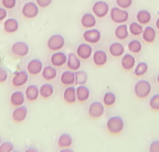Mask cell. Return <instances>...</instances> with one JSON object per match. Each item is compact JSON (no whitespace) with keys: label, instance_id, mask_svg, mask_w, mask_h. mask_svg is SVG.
Masks as SVG:
<instances>
[{"label":"cell","instance_id":"cell-43","mask_svg":"<svg viewBox=\"0 0 159 152\" xmlns=\"http://www.w3.org/2000/svg\"><path fill=\"white\" fill-rule=\"evenodd\" d=\"M52 1L53 0H35V3H37L40 8H48L52 3Z\"/></svg>","mask_w":159,"mask_h":152},{"label":"cell","instance_id":"cell-1","mask_svg":"<svg viewBox=\"0 0 159 152\" xmlns=\"http://www.w3.org/2000/svg\"><path fill=\"white\" fill-rule=\"evenodd\" d=\"M125 128V122L120 116H112L106 121V129L112 136H118Z\"/></svg>","mask_w":159,"mask_h":152},{"label":"cell","instance_id":"cell-36","mask_svg":"<svg viewBox=\"0 0 159 152\" xmlns=\"http://www.w3.org/2000/svg\"><path fill=\"white\" fill-rule=\"evenodd\" d=\"M147 72H148V64L146 62H139L134 68V74L137 77H142Z\"/></svg>","mask_w":159,"mask_h":152},{"label":"cell","instance_id":"cell-50","mask_svg":"<svg viewBox=\"0 0 159 152\" xmlns=\"http://www.w3.org/2000/svg\"><path fill=\"white\" fill-rule=\"evenodd\" d=\"M12 152H20V151H15V150H13V151Z\"/></svg>","mask_w":159,"mask_h":152},{"label":"cell","instance_id":"cell-4","mask_svg":"<svg viewBox=\"0 0 159 152\" xmlns=\"http://www.w3.org/2000/svg\"><path fill=\"white\" fill-rule=\"evenodd\" d=\"M65 44V39L63 37V35L61 34H53L48 39L47 41V46L50 51L53 52H57L61 51L64 47Z\"/></svg>","mask_w":159,"mask_h":152},{"label":"cell","instance_id":"cell-25","mask_svg":"<svg viewBox=\"0 0 159 152\" xmlns=\"http://www.w3.org/2000/svg\"><path fill=\"white\" fill-rule=\"evenodd\" d=\"M89 96H91L89 88L86 87L85 85H79L76 87V98L79 102H85L86 100H89Z\"/></svg>","mask_w":159,"mask_h":152},{"label":"cell","instance_id":"cell-40","mask_svg":"<svg viewBox=\"0 0 159 152\" xmlns=\"http://www.w3.org/2000/svg\"><path fill=\"white\" fill-rule=\"evenodd\" d=\"M1 5L6 9H13L17 6V0H1Z\"/></svg>","mask_w":159,"mask_h":152},{"label":"cell","instance_id":"cell-2","mask_svg":"<svg viewBox=\"0 0 159 152\" xmlns=\"http://www.w3.org/2000/svg\"><path fill=\"white\" fill-rule=\"evenodd\" d=\"M152 93V84L146 80H139L134 85V94L139 99H145Z\"/></svg>","mask_w":159,"mask_h":152},{"label":"cell","instance_id":"cell-35","mask_svg":"<svg viewBox=\"0 0 159 152\" xmlns=\"http://www.w3.org/2000/svg\"><path fill=\"white\" fill-rule=\"evenodd\" d=\"M89 80V75L85 71L79 70L75 72V84L79 86V85H85Z\"/></svg>","mask_w":159,"mask_h":152},{"label":"cell","instance_id":"cell-16","mask_svg":"<svg viewBox=\"0 0 159 152\" xmlns=\"http://www.w3.org/2000/svg\"><path fill=\"white\" fill-rule=\"evenodd\" d=\"M63 100L69 105H73L77 102L76 98V87L74 86H67L63 92Z\"/></svg>","mask_w":159,"mask_h":152},{"label":"cell","instance_id":"cell-39","mask_svg":"<svg viewBox=\"0 0 159 152\" xmlns=\"http://www.w3.org/2000/svg\"><path fill=\"white\" fill-rule=\"evenodd\" d=\"M116 5L122 9H128L132 7L133 0H116Z\"/></svg>","mask_w":159,"mask_h":152},{"label":"cell","instance_id":"cell-15","mask_svg":"<svg viewBox=\"0 0 159 152\" xmlns=\"http://www.w3.org/2000/svg\"><path fill=\"white\" fill-rule=\"evenodd\" d=\"M136 66V59L132 53H126L122 58V68L126 72H129Z\"/></svg>","mask_w":159,"mask_h":152},{"label":"cell","instance_id":"cell-26","mask_svg":"<svg viewBox=\"0 0 159 152\" xmlns=\"http://www.w3.org/2000/svg\"><path fill=\"white\" fill-rule=\"evenodd\" d=\"M109 54L114 58H120L125 54V46L119 42H113L108 47Z\"/></svg>","mask_w":159,"mask_h":152},{"label":"cell","instance_id":"cell-18","mask_svg":"<svg viewBox=\"0 0 159 152\" xmlns=\"http://www.w3.org/2000/svg\"><path fill=\"white\" fill-rule=\"evenodd\" d=\"M60 83L63 86H73V84H75V72L71 70L64 71L60 76Z\"/></svg>","mask_w":159,"mask_h":152},{"label":"cell","instance_id":"cell-3","mask_svg":"<svg viewBox=\"0 0 159 152\" xmlns=\"http://www.w3.org/2000/svg\"><path fill=\"white\" fill-rule=\"evenodd\" d=\"M109 15H111V20L117 24H123L126 23L129 19V13L127 12L126 9H122L119 7H113L109 10Z\"/></svg>","mask_w":159,"mask_h":152},{"label":"cell","instance_id":"cell-10","mask_svg":"<svg viewBox=\"0 0 159 152\" xmlns=\"http://www.w3.org/2000/svg\"><path fill=\"white\" fill-rule=\"evenodd\" d=\"M29 80V73L27 71H18L13 74L12 80H11V84L13 87H22Z\"/></svg>","mask_w":159,"mask_h":152},{"label":"cell","instance_id":"cell-24","mask_svg":"<svg viewBox=\"0 0 159 152\" xmlns=\"http://www.w3.org/2000/svg\"><path fill=\"white\" fill-rule=\"evenodd\" d=\"M42 78L47 82H51V80H55L57 76V71L53 65H47L43 67V71L41 73Z\"/></svg>","mask_w":159,"mask_h":152},{"label":"cell","instance_id":"cell-11","mask_svg":"<svg viewBox=\"0 0 159 152\" xmlns=\"http://www.w3.org/2000/svg\"><path fill=\"white\" fill-rule=\"evenodd\" d=\"M43 63L41 60L39 59H32L31 61H29L27 64V72L29 73L30 75H39L42 73L43 71Z\"/></svg>","mask_w":159,"mask_h":152},{"label":"cell","instance_id":"cell-41","mask_svg":"<svg viewBox=\"0 0 159 152\" xmlns=\"http://www.w3.org/2000/svg\"><path fill=\"white\" fill-rule=\"evenodd\" d=\"M148 152H159V140H152L148 147Z\"/></svg>","mask_w":159,"mask_h":152},{"label":"cell","instance_id":"cell-34","mask_svg":"<svg viewBox=\"0 0 159 152\" xmlns=\"http://www.w3.org/2000/svg\"><path fill=\"white\" fill-rule=\"evenodd\" d=\"M116 102V95L113 92H106L103 96V104L106 107H112Z\"/></svg>","mask_w":159,"mask_h":152},{"label":"cell","instance_id":"cell-27","mask_svg":"<svg viewBox=\"0 0 159 152\" xmlns=\"http://www.w3.org/2000/svg\"><path fill=\"white\" fill-rule=\"evenodd\" d=\"M54 94V87L51 83H44L40 86V97L43 99H49Z\"/></svg>","mask_w":159,"mask_h":152},{"label":"cell","instance_id":"cell-20","mask_svg":"<svg viewBox=\"0 0 159 152\" xmlns=\"http://www.w3.org/2000/svg\"><path fill=\"white\" fill-rule=\"evenodd\" d=\"M93 63L97 67H102L107 63V54L105 51L103 50H96L92 55Z\"/></svg>","mask_w":159,"mask_h":152},{"label":"cell","instance_id":"cell-14","mask_svg":"<svg viewBox=\"0 0 159 152\" xmlns=\"http://www.w3.org/2000/svg\"><path fill=\"white\" fill-rule=\"evenodd\" d=\"M28 116V108L25 106H19V107H15L12 111V115H11V118L12 120L16 122V124H20L25 120Z\"/></svg>","mask_w":159,"mask_h":152},{"label":"cell","instance_id":"cell-32","mask_svg":"<svg viewBox=\"0 0 159 152\" xmlns=\"http://www.w3.org/2000/svg\"><path fill=\"white\" fill-rule=\"evenodd\" d=\"M128 29H129V33L134 37H139V35L143 34V31H144V28L140 23H138L137 21H134L132 22L130 24L128 25Z\"/></svg>","mask_w":159,"mask_h":152},{"label":"cell","instance_id":"cell-21","mask_svg":"<svg viewBox=\"0 0 159 152\" xmlns=\"http://www.w3.org/2000/svg\"><path fill=\"white\" fill-rule=\"evenodd\" d=\"M3 30L6 33H16L19 30V21L15 18H7L3 21Z\"/></svg>","mask_w":159,"mask_h":152},{"label":"cell","instance_id":"cell-44","mask_svg":"<svg viewBox=\"0 0 159 152\" xmlns=\"http://www.w3.org/2000/svg\"><path fill=\"white\" fill-rule=\"evenodd\" d=\"M7 10H6V8L3 7H0V22L1 21H5L6 19H7Z\"/></svg>","mask_w":159,"mask_h":152},{"label":"cell","instance_id":"cell-31","mask_svg":"<svg viewBox=\"0 0 159 152\" xmlns=\"http://www.w3.org/2000/svg\"><path fill=\"white\" fill-rule=\"evenodd\" d=\"M73 143L72 136L69 133H62L57 139V147L60 149H65V148H70Z\"/></svg>","mask_w":159,"mask_h":152},{"label":"cell","instance_id":"cell-28","mask_svg":"<svg viewBox=\"0 0 159 152\" xmlns=\"http://www.w3.org/2000/svg\"><path fill=\"white\" fill-rule=\"evenodd\" d=\"M142 37H143V40H144L146 43L155 42V40H156V37H157L156 30H155L152 27H150V25H147L146 28H144Z\"/></svg>","mask_w":159,"mask_h":152},{"label":"cell","instance_id":"cell-45","mask_svg":"<svg viewBox=\"0 0 159 152\" xmlns=\"http://www.w3.org/2000/svg\"><path fill=\"white\" fill-rule=\"evenodd\" d=\"M25 152H40V151L34 147H28L27 149L25 150Z\"/></svg>","mask_w":159,"mask_h":152},{"label":"cell","instance_id":"cell-42","mask_svg":"<svg viewBox=\"0 0 159 152\" xmlns=\"http://www.w3.org/2000/svg\"><path fill=\"white\" fill-rule=\"evenodd\" d=\"M8 80V72L5 67L0 66V84H3Z\"/></svg>","mask_w":159,"mask_h":152},{"label":"cell","instance_id":"cell-37","mask_svg":"<svg viewBox=\"0 0 159 152\" xmlns=\"http://www.w3.org/2000/svg\"><path fill=\"white\" fill-rule=\"evenodd\" d=\"M149 107L154 111H159V94L152 95L149 99Z\"/></svg>","mask_w":159,"mask_h":152},{"label":"cell","instance_id":"cell-29","mask_svg":"<svg viewBox=\"0 0 159 152\" xmlns=\"http://www.w3.org/2000/svg\"><path fill=\"white\" fill-rule=\"evenodd\" d=\"M114 35H115L116 39H118V40H120V41L126 40L129 35L128 25L125 24V23H123V24H118L114 31Z\"/></svg>","mask_w":159,"mask_h":152},{"label":"cell","instance_id":"cell-30","mask_svg":"<svg viewBox=\"0 0 159 152\" xmlns=\"http://www.w3.org/2000/svg\"><path fill=\"white\" fill-rule=\"evenodd\" d=\"M152 20V13L146 9L139 10L136 15V21L142 25H147Z\"/></svg>","mask_w":159,"mask_h":152},{"label":"cell","instance_id":"cell-9","mask_svg":"<svg viewBox=\"0 0 159 152\" xmlns=\"http://www.w3.org/2000/svg\"><path fill=\"white\" fill-rule=\"evenodd\" d=\"M83 39L89 44H96L102 39V33L101 31L93 28V29H87L83 32Z\"/></svg>","mask_w":159,"mask_h":152},{"label":"cell","instance_id":"cell-46","mask_svg":"<svg viewBox=\"0 0 159 152\" xmlns=\"http://www.w3.org/2000/svg\"><path fill=\"white\" fill-rule=\"evenodd\" d=\"M59 152H74L71 148H65V149H61Z\"/></svg>","mask_w":159,"mask_h":152},{"label":"cell","instance_id":"cell-8","mask_svg":"<svg viewBox=\"0 0 159 152\" xmlns=\"http://www.w3.org/2000/svg\"><path fill=\"white\" fill-rule=\"evenodd\" d=\"M21 12L25 19H34L39 15V6L33 1H29L22 6Z\"/></svg>","mask_w":159,"mask_h":152},{"label":"cell","instance_id":"cell-47","mask_svg":"<svg viewBox=\"0 0 159 152\" xmlns=\"http://www.w3.org/2000/svg\"><path fill=\"white\" fill-rule=\"evenodd\" d=\"M155 24H156L157 30H159V18H158V19H157V20H156V23H155Z\"/></svg>","mask_w":159,"mask_h":152},{"label":"cell","instance_id":"cell-7","mask_svg":"<svg viewBox=\"0 0 159 152\" xmlns=\"http://www.w3.org/2000/svg\"><path fill=\"white\" fill-rule=\"evenodd\" d=\"M105 109H104V104L102 102H91V105L89 106V110H87V115L92 119H99L104 115Z\"/></svg>","mask_w":159,"mask_h":152},{"label":"cell","instance_id":"cell-19","mask_svg":"<svg viewBox=\"0 0 159 152\" xmlns=\"http://www.w3.org/2000/svg\"><path fill=\"white\" fill-rule=\"evenodd\" d=\"M96 23H97L96 17L91 12L84 13L82 15V18H81V24L85 29H93V28H95Z\"/></svg>","mask_w":159,"mask_h":152},{"label":"cell","instance_id":"cell-12","mask_svg":"<svg viewBox=\"0 0 159 152\" xmlns=\"http://www.w3.org/2000/svg\"><path fill=\"white\" fill-rule=\"evenodd\" d=\"M66 62H67V55L64 52H61V51L54 52L51 55V58H50V63L54 67H62V66L66 65Z\"/></svg>","mask_w":159,"mask_h":152},{"label":"cell","instance_id":"cell-48","mask_svg":"<svg viewBox=\"0 0 159 152\" xmlns=\"http://www.w3.org/2000/svg\"><path fill=\"white\" fill-rule=\"evenodd\" d=\"M157 83H158V84H159V74L157 75Z\"/></svg>","mask_w":159,"mask_h":152},{"label":"cell","instance_id":"cell-23","mask_svg":"<svg viewBox=\"0 0 159 152\" xmlns=\"http://www.w3.org/2000/svg\"><path fill=\"white\" fill-rule=\"evenodd\" d=\"M25 95L22 92H13L12 94L10 95V105L13 106V107H19V106H22L25 102Z\"/></svg>","mask_w":159,"mask_h":152},{"label":"cell","instance_id":"cell-17","mask_svg":"<svg viewBox=\"0 0 159 152\" xmlns=\"http://www.w3.org/2000/svg\"><path fill=\"white\" fill-rule=\"evenodd\" d=\"M66 66L69 70L73 71V72H76V71H79L81 68V59L77 56L76 53H69Z\"/></svg>","mask_w":159,"mask_h":152},{"label":"cell","instance_id":"cell-5","mask_svg":"<svg viewBox=\"0 0 159 152\" xmlns=\"http://www.w3.org/2000/svg\"><path fill=\"white\" fill-rule=\"evenodd\" d=\"M30 47L29 45L27 44L23 41H18V42H15L11 46V54L15 56V58H19L22 59L25 56H27L29 54Z\"/></svg>","mask_w":159,"mask_h":152},{"label":"cell","instance_id":"cell-51","mask_svg":"<svg viewBox=\"0 0 159 152\" xmlns=\"http://www.w3.org/2000/svg\"><path fill=\"white\" fill-rule=\"evenodd\" d=\"M158 15H159V12H158Z\"/></svg>","mask_w":159,"mask_h":152},{"label":"cell","instance_id":"cell-38","mask_svg":"<svg viewBox=\"0 0 159 152\" xmlns=\"http://www.w3.org/2000/svg\"><path fill=\"white\" fill-rule=\"evenodd\" d=\"M15 150V145L10 141H5L0 145V152H12Z\"/></svg>","mask_w":159,"mask_h":152},{"label":"cell","instance_id":"cell-49","mask_svg":"<svg viewBox=\"0 0 159 152\" xmlns=\"http://www.w3.org/2000/svg\"><path fill=\"white\" fill-rule=\"evenodd\" d=\"M1 143H2V142H1V138H0V145H1Z\"/></svg>","mask_w":159,"mask_h":152},{"label":"cell","instance_id":"cell-33","mask_svg":"<svg viewBox=\"0 0 159 152\" xmlns=\"http://www.w3.org/2000/svg\"><path fill=\"white\" fill-rule=\"evenodd\" d=\"M127 47H128L129 52L133 53V54H138V53H140L143 50L142 43L139 42V40H137V39H134V40L130 41V42L127 44Z\"/></svg>","mask_w":159,"mask_h":152},{"label":"cell","instance_id":"cell-13","mask_svg":"<svg viewBox=\"0 0 159 152\" xmlns=\"http://www.w3.org/2000/svg\"><path fill=\"white\" fill-rule=\"evenodd\" d=\"M93 49L91 46V44L89 43H81L76 49V54L81 60H89L91 56L93 55Z\"/></svg>","mask_w":159,"mask_h":152},{"label":"cell","instance_id":"cell-6","mask_svg":"<svg viewBox=\"0 0 159 152\" xmlns=\"http://www.w3.org/2000/svg\"><path fill=\"white\" fill-rule=\"evenodd\" d=\"M109 10H111V8H109L108 3L106 1H103V0L96 1L92 7V13L99 19L106 17L109 13Z\"/></svg>","mask_w":159,"mask_h":152},{"label":"cell","instance_id":"cell-22","mask_svg":"<svg viewBox=\"0 0 159 152\" xmlns=\"http://www.w3.org/2000/svg\"><path fill=\"white\" fill-rule=\"evenodd\" d=\"M25 98L28 102H35L40 97V87L37 85H29L25 90Z\"/></svg>","mask_w":159,"mask_h":152}]
</instances>
